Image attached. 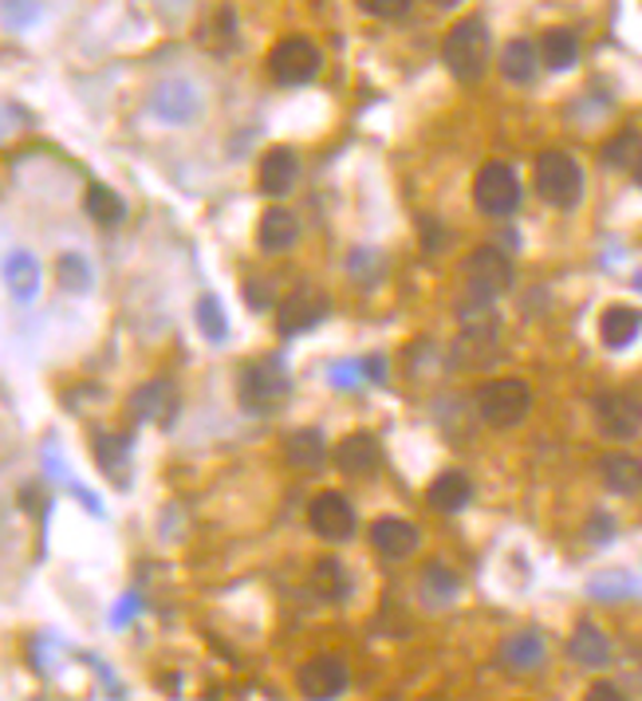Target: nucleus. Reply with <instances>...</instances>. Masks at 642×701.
<instances>
[{"label":"nucleus","mask_w":642,"mask_h":701,"mask_svg":"<svg viewBox=\"0 0 642 701\" xmlns=\"http://www.w3.org/2000/svg\"><path fill=\"white\" fill-rule=\"evenodd\" d=\"M496 347H501V320H496L493 308L461 303V331L450 347V367L481 371L496 359Z\"/></svg>","instance_id":"1"},{"label":"nucleus","mask_w":642,"mask_h":701,"mask_svg":"<svg viewBox=\"0 0 642 701\" xmlns=\"http://www.w3.org/2000/svg\"><path fill=\"white\" fill-rule=\"evenodd\" d=\"M489 56H493V40H489L485 20H478V17L453 24L450 36H445V43H442L445 68H450L453 79H461V83H473V79L485 76Z\"/></svg>","instance_id":"2"},{"label":"nucleus","mask_w":642,"mask_h":701,"mask_svg":"<svg viewBox=\"0 0 642 701\" xmlns=\"http://www.w3.org/2000/svg\"><path fill=\"white\" fill-rule=\"evenodd\" d=\"M461 284H465V300L473 308H493L496 296H504L512 288V260L504 257L493 244H481L465 257L461 269Z\"/></svg>","instance_id":"3"},{"label":"nucleus","mask_w":642,"mask_h":701,"mask_svg":"<svg viewBox=\"0 0 642 701\" xmlns=\"http://www.w3.org/2000/svg\"><path fill=\"white\" fill-rule=\"evenodd\" d=\"M292 379H288L284 363L280 359H261V363H249L237 374V402H241L249 414H269L280 402L288 399Z\"/></svg>","instance_id":"4"},{"label":"nucleus","mask_w":642,"mask_h":701,"mask_svg":"<svg viewBox=\"0 0 642 701\" xmlns=\"http://www.w3.org/2000/svg\"><path fill=\"white\" fill-rule=\"evenodd\" d=\"M532 178H536V193L548 201V206H555V209L580 206L583 170L572 154H564V150H544V154L536 158V173H532Z\"/></svg>","instance_id":"5"},{"label":"nucleus","mask_w":642,"mask_h":701,"mask_svg":"<svg viewBox=\"0 0 642 701\" xmlns=\"http://www.w3.org/2000/svg\"><path fill=\"white\" fill-rule=\"evenodd\" d=\"M532 410V390L524 379H493L478 390V414L481 422L496 425V430H512L521 425Z\"/></svg>","instance_id":"6"},{"label":"nucleus","mask_w":642,"mask_h":701,"mask_svg":"<svg viewBox=\"0 0 642 701\" xmlns=\"http://www.w3.org/2000/svg\"><path fill=\"white\" fill-rule=\"evenodd\" d=\"M201 107H205V99H201L198 83L185 76L158 79L147 96V111L154 114L158 122H165V127H190L201 114Z\"/></svg>","instance_id":"7"},{"label":"nucleus","mask_w":642,"mask_h":701,"mask_svg":"<svg viewBox=\"0 0 642 701\" xmlns=\"http://www.w3.org/2000/svg\"><path fill=\"white\" fill-rule=\"evenodd\" d=\"M323 56L308 36H284L269 52V76L280 87H304L320 76Z\"/></svg>","instance_id":"8"},{"label":"nucleus","mask_w":642,"mask_h":701,"mask_svg":"<svg viewBox=\"0 0 642 701\" xmlns=\"http://www.w3.org/2000/svg\"><path fill=\"white\" fill-rule=\"evenodd\" d=\"M521 178L512 173V166L504 162H489L481 166L478 182H473V201L485 217H509L521 209Z\"/></svg>","instance_id":"9"},{"label":"nucleus","mask_w":642,"mask_h":701,"mask_svg":"<svg viewBox=\"0 0 642 701\" xmlns=\"http://www.w3.org/2000/svg\"><path fill=\"white\" fill-rule=\"evenodd\" d=\"M595 422L611 442H631L642 433V394L634 390H608L595 399Z\"/></svg>","instance_id":"10"},{"label":"nucleus","mask_w":642,"mask_h":701,"mask_svg":"<svg viewBox=\"0 0 642 701\" xmlns=\"http://www.w3.org/2000/svg\"><path fill=\"white\" fill-rule=\"evenodd\" d=\"M328 320V296L312 284H300L280 300L277 308V331L280 336H304V331L320 328Z\"/></svg>","instance_id":"11"},{"label":"nucleus","mask_w":642,"mask_h":701,"mask_svg":"<svg viewBox=\"0 0 642 701\" xmlns=\"http://www.w3.org/2000/svg\"><path fill=\"white\" fill-rule=\"evenodd\" d=\"M348 662L335 659V654H315V659H308L304 667H300V674H295V690L304 693L308 701H335L348 693Z\"/></svg>","instance_id":"12"},{"label":"nucleus","mask_w":642,"mask_h":701,"mask_svg":"<svg viewBox=\"0 0 642 701\" xmlns=\"http://www.w3.org/2000/svg\"><path fill=\"white\" fill-rule=\"evenodd\" d=\"M308 524L320 540H331V544H343V540L355 537L359 520L355 509L343 493H320L312 504H308Z\"/></svg>","instance_id":"13"},{"label":"nucleus","mask_w":642,"mask_h":701,"mask_svg":"<svg viewBox=\"0 0 642 701\" xmlns=\"http://www.w3.org/2000/svg\"><path fill=\"white\" fill-rule=\"evenodd\" d=\"M0 280H4V288L17 303H32L40 296V284H44V269L28 249H12L0 264Z\"/></svg>","instance_id":"14"},{"label":"nucleus","mask_w":642,"mask_h":701,"mask_svg":"<svg viewBox=\"0 0 642 701\" xmlns=\"http://www.w3.org/2000/svg\"><path fill=\"white\" fill-rule=\"evenodd\" d=\"M371 544L374 552L387 555V560H407V555H414L418 544H422V532L402 517H382L371 524Z\"/></svg>","instance_id":"15"},{"label":"nucleus","mask_w":642,"mask_h":701,"mask_svg":"<svg viewBox=\"0 0 642 701\" xmlns=\"http://www.w3.org/2000/svg\"><path fill=\"white\" fill-rule=\"evenodd\" d=\"M382 465V445L374 433H348L335 445V469L348 477H371Z\"/></svg>","instance_id":"16"},{"label":"nucleus","mask_w":642,"mask_h":701,"mask_svg":"<svg viewBox=\"0 0 642 701\" xmlns=\"http://www.w3.org/2000/svg\"><path fill=\"white\" fill-rule=\"evenodd\" d=\"M295 178H300V162H295L292 147H272L269 154L261 158V170H257L261 193H269V198H288Z\"/></svg>","instance_id":"17"},{"label":"nucleus","mask_w":642,"mask_h":701,"mask_svg":"<svg viewBox=\"0 0 642 701\" xmlns=\"http://www.w3.org/2000/svg\"><path fill=\"white\" fill-rule=\"evenodd\" d=\"M469 501H473V481L461 469H445L442 477H434V485L425 489V504L434 512H445V517L461 512Z\"/></svg>","instance_id":"18"},{"label":"nucleus","mask_w":642,"mask_h":701,"mask_svg":"<svg viewBox=\"0 0 642 701\" xmlns=\"http://www.w3.org/2000/svg\"><path fill=\"white\" fill-rule=\"evenodd\" d=\"M458 591H461V580L450 563H425L422 575H418V599H422L430 611L450 607L453 599H458Z\"/></svg>","instance_id":"19"},{"label":"nucleus","mask_w":642,"mask_h":701,"mask_svg":"<svg viewBox=\"0 0 642 701\" xmlns=\"http://www.w3.org/2000/svg\"><path fill=\"white\" fill-rule=\"evenodd\" d=\"M639 331H642V312H639V308L611 303L608 312L599 316V339H603V347H611V351H623V347H631L634 339H639Z\"/></svg>","instance_id":"20"},{"label":"nucleus","mask_w":642,"mask_h":701,"mask_svg":"<svg viewBox=\"0 0 642 701\" xmlns=\"http://www.w3.org/2000/svg\"><path fill=\"white\" fill-rule=\"evenodd\" d=\"M548 659V647L540 639V631H516L504 639L501 647V662L516 674H529V670H540Z\"/></svg>","instance_id":"21"},{"label":"nucleus","mask_w":642,"mask_h":701,"mask_svg":"<svg viewBox=\"0 0 642 701\" xmlns=\"http://www.w3.org/2000/svg\"><path fill=\"white\" fill-rule=\"evenodd\" d=\"M599 477L615 497H639L642 493V461L631 453H608L599 461Z\"/></svg>","instance_id":"22"},{"label":"nucleus","mask_w":642,"mask_h":701,"mask_svg":"<svg viewBox=\"0 0 642 701\" xmlns=\"http://www.w3.org/2000/svg\"><path fill=\"white\" fill-rule=\"evenodd\" d=\"M295 241H300V221H295V213L272 206L269 213L261 217V226H257V244H261L264 252H284L292 249Z\"/></svg>","instance_id":"23"},{"label":"nucleus","mask_w":642,"mask_h":701,"mask_svg":"<svg viewBox=\"0 0 642 701\" xmlns=\"http://www.w3.org/2000/svg\"><path fill=\"white\" fill-rule=\"evenodd\" d=\"M568 654H572V662H580V667L599 670L611 662V639L599 631L595 623H580L572 639H568Z\"/></svg>","instance_id":"24"},{"label":"nucleus","mask_w":642,"mask_h":701,"mask_svg":"<svg viewBox=\"0 0 642 701\" xmlns=\"http://www.w3.org/2000/svg\"><path fill=\"white\" fill-rule=\"evenodd\" d=\"M575 60H580V36H575L572 28H552V32H544V40H540V63H544L548 71H568L575 68Z\"/></svg>","instance_id":"25"},{"label":"nucleus","mask_w":642,"mask_h":701,"mask_svg":"<svg viewBox=\"0 0 642 701\" xmlns=\"http://www.w3.org/2000/svg\"><path fill=\"white\" fill-rule=\"evenodd\" d=\"M540 71V48L529 40H512L504 43L501 52V76L509 79V83H532Z\"/></svg>","instance_id":"26"},{"label":"nucleus","mask_w":642,"mask_h":701,"mask_svg":"<svg viewBox=\"0 0 642 701\" xmlns=\"http://www.w3.org/2000/svg\"><path fill=\"white\" fill-rule=\"evenodd\" d=\"M284 453L295 469H320L328 461V442H323L320 430H295L288 433Z\"/></svg>","instance_id":"27"},{"label":"nucleus","mask_w":642,"mask_h":701,"mask_svg":"<svg viewBox=\"0 0 642 701\" xmlns=\"http://www.w3.org/2000/svg\"><path fill=\"white\" fill-rule=\"evenodd\" d=\"M56 280H60L63 292L83 296L96 288V269H91V260L83 257V252H60V260H56Z\"/></svg>","instance_id":"28"},{"label":"nucleus","mask_w":642,"mask_h":701,"mask_svg":"<svg viewBox=\"0 0 642 701\" xmlns=\"http://www.w3.org/2000/svg\"><path fill=\"white\" fill-rule=\"evenodd\" d=\"M312 591L320 599H328V603H339V599H348L351 595V580H348V568L339 560H320L312 568Z\"/></svg>","instance_id":"29"},{"label":"nucleus","mask_w":642,"mask_h":701,"mask_svg":"<svg viewBox=\"0 0 642 701\" xmlns=\"http://www.w3.org/2000/svg\"><path fill=\"white\" fill-rule=\"evenodd\" d=\"M83 209H88L91 221H96V226H103V229L119 226L122 217H127V201H122L119 193L111 190V186H91L88 198H83Z\"/></svg>","instance_id":"30"},{"label":"nucleus","mask_w":642,"mask_h":701,"mask_svg":"<svg viewBox=\"0 0 642 701\" xmlns=\"http://www.w3.org/2000/svg\"><path fill=\"white\" fill-rule=\"evenodd\" d=\"M603 162L611 170H634L642 162V134L639 130H619L615 139L603 147Z\"/></svg>","instance_id":"31"},{"label":"nucleus","mask_w":642,"mask_h":701,"mask_svg":"<svg viewBox=\"0 0 642 701\" xmlns=\"http://www.w3.org/2000/svg\"><path fill=\"white\" fill-rule=\"evenodd\" d=\"M193 316H198V331L209 339V343H225L229 339V320H225V308H221L218 296H201L198 308H193Z\"/></svg>","instance_id":"32"},{"label":"nucleus","mask_w":642,"mask_h":701,"mask_svg":"<svg viewBox=\"0 0 642 701\" xmlns=\"http://www.w3.org/2000/svg\"><path fill=\"white\" fill-rule=\"evenodd\" d=\"M44 20V0H0V24L9 32H28Z\"/></svg>","instance_id":"33"},{"label":"nucleus","mask_w":642,"mask_h":701,"mask_svg":"<svg viewBox=\"0 0 642 701\" xmlns=\"http://www.w3.org/2000/svg\"><path fill=\"white\" fill-rule=\"evenodd\" d=\"M588 595L591 599H603V603H615V599H631L642 595V583L631 580L626 572H603L588 583Z\"/></svg>","instance_id":"34"},{"label":"nucleus","mask_w":642,"mask_h":701,"mask_svg":"<svg viewBox=\"0 0 642 701\" xmlns=\"http://www.w3.org/2000/svg\"><path fill=\"white\" fill-rule=\"evenodd\" d=\"M165 407H170V382L165 379L147 382L142 390H134V399H131V414L139 418V422H150V418L165 414Z\"/></svg>","instance_id":"35"},{"label":"nucleus","mask_w":642,"mask_h":701,"mask_svg":"<svg viewBox=\"0 0 642 701\" xmlns=\"http://www.w3.org/2000/svg\"><path fill=\"white\" fill-rule=\"evenodd\" d=\"M96 453H99V465H103L107 473H122V469H127V458H131V438H99Z\"/></svg>","instance_id":"36"},{"label":"nucleus","mask_w":642,"mask_h":701,"mask_svg":"<svg viewBox=\"0 0 642 701\" xmlns=\"http://www.w3.org/2000/svg\"><path fill=\"white\" fill-rule=\"evenodd\" d=\"M328 379H331V387H339V390H355L367 382V367L355 363V359H343V363L331 367Z\"/></svg>","instance_id":"37"},{"label":"nucleus","mask_w":642,"mask_h":701,"mask_svg":"<svg viewBox=\"0 0 642 701\" xmlns=\"http://www.w3.org/2000/svg\"><path fill=\"white\" fill-rule=\"evenodd\" d=\"M359 9L374 20H399L410 12V0H359Z\"/></svg>","instance_id":"38"},{"label":"nucleus","mask_w":642,"mask_h":701,"mask_svg":"<svg viewBox=\"0 0 642 701\" xmlns=\"http://www.w3.org/2000/svg\"><path fill=\"white\" fill-rule=\"evenodd\" d=\"M379 269H382V260H379V252L374 249H355L351 252V277L355 280H367V272H371V280L379 277Z\"/></svg>","instance_id":"39"},{"label":"nucleus","mask_w":642,"mask_h":701,"mask_svg":"<svg viewBox=\"0 0 642 701\" xmlns=\"http://www.w3.org/2000/svg\"><path fill=\"white\" fill-rule=\"evenodd\" d=\"M611 537H615V520H611L608 512H595V517L588 520V540L591 544H611Z\"/></svg>","instance_id":"40"},{"label":"nucleus","mask_w":642,"mask_h":701,"mask_svg":"<svg viewBox=\"0 0 642 701\" xmlns=\"http://www.w3.org/2000/svg\"><path fill=\"white\" fill-rule=\"evenodd\" d=\"M139 611H142V599L134 595V591H131V595H122V599H119V607L111 611V627H127L134 615H139Z\"/></svg>","instance_id":"41"},{"label":"nucleus","mask_w":642,"mask_h":701,"mask_svg":"<svg viewBox=\"0 0 642 701\" xmlns=\"http://www.w3.org/2000/svg\"><path fill=\"white\" fill-rule=\"evenodd\" d=\"M583 701H626V693L619 690L615 682H595V685L588 690V698H583Z\"/></svg>","instance_id":"42"},{"label":"nucleus","mask_w":642,"mask_h":701,"mask_svg":"<svg viewBox=\"0 0 642 701\" xmlns=\"http://www.w3.org/2000/svg\"><path fill=\"white\" fill-rule=\"evenodd\" d=\"M367 379H374V382H387V359L382 355H374V359H367Z\"/></svg>","instance_id":"43"},{"label":"nucleus","mask_w":642,"mask_h":701,"mask_svg":"<svg viewBox=\"0 0 642 701\" xmlns=\"http://www.w3.org/2000/svg\"><path fill=\"white\" fill-rule=\"evenodd\" d=\"M261 280H252V284H249V303H252V308H264V303H269V292H261Z\"/></svg>","instance_id":"44"},{"label":"nucleus","mask_w":642,"mask_h":701,"mask_svg":"<svg viewBox=\"0 0 642 701\" xmlns=\"http://www.w3.org/2000/svg\"><path fill=\"white\" fill-rule=\"evenodd\" d=\"M430 4H438V9H458L461 0H430Z\"/></svg>","instance_id":"45"},{"label":"nucleus","mask_w":642,"mask_h":701,"mask_svg":"<svg viewBox=\"0 0 642 701\" xmlns=\"http://www.w3.org/2000/svg\"><path fill=\"white\" fill-rule=\"evenodd\" d=\"M634 182H639V186H642V162H639V166H634Z\"/></svg>","instance_id":"46"},{"label":"nucleus","mask_w":642,"mask_h":701,"mask_svg":"<svg viewBox=\"0 0 642 701\" xmlns=\"http://www.w3.org/2000/svg\"><path fill=\"white\" fill-rule=\"evenodd\" d=\"M634 284H639V288H642V269H639V272H634Z\"/></svg>","instance_id":"47"}]
</instances>
